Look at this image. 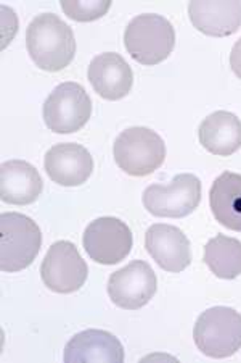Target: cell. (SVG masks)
I'll return each instance as SVG.
<instances>
[{
  "mask_svg": "<svg viewBox=\"0 0 241 363\" xmlns=\"http://www.w3.org/2000/svg\"><path fill=\"white\" fill-rule=\"evenodd\" d=\"M44 181L31 163L8 160L0 167V197L5 203L29 205L42 194Z\"/></svg>",
  "mask_w": 241,
  "mask_h": 363,
  "instance_id": "cell-16",
  "label": "cell"
},
{
  "mask_svg": "<svg viewBox=\"0 0 241 363\" xmlns=\"http://www.w3.org/2000/svg\"><path fill=\"white\" fill-rule=\"evenodd\" d=\"M230 67L233 69V73L238 76L241 79V38L235 43L230 52Z\"/></svg>",
  "mask_w": 241,
  "mask_h": 363,
  "instance_id": "cell-21",
  "label": "cell"
},
{
  "mask_svg": "<svg viewBox=\"0 0 241 363\" xmlns=\"http://www.w3.org/2000/svg\"><path fill=\"white\" fill-rule=\"evenodd\" d=\"M143 207L161 218H184L201 202V181L192 173L174 177L167 186L151 184L142 196Z\"/></svg>",
  "mask_w": 241,
  "mask_h": 363,
  "instance_id": "cell-7",
  "label": "cell"
},
{
  "mask_svg": "<svg viewBox=\"0 0 241 363\" xmlns=\"http://www.w3.org/2000/svg\"><path fill=\"white\" fill-rule=\"evenodd\" d=\"M82 244L93 262L116 265L131 254L134 238L124 221L114 216H102L87 226Z\"/></svg>",
  "mask_w": 241,
  "mask_h": 363,
  "instance_id": "cell-9",
  "label": "cell"
},
{
  "mask_svg": "<svg viewBox=\"0 0 241 363\" xmlns=\"http://www.w3.org/2000/svg\"><path fill=\"white\" fill-rule=\"evenodd\" d=\"M193 339L211 359H227L241 349V313L230 307H213L199 315Z\"/></svg>",
  "mask_w": 241,
  "mask_h": 363,
  "instance_id": "cell-5",
  "label": "cell"
},
{
  "mask_svg": "<svg viewBox=\"0 0 241 363\" xmlns=\"http://www.w3.org/2000/svg\"><path fill=\"white\" fill-rule=\"evenodd\" d=\"M89 268L78 247L69 241H57L50 245L40 265V277L50 291L73 294L86 284Z\"/></svg>",
  "mask_w": 241,
  "mask_h": 363,
  "instance_id": "cell-8",
  "label": "cell"
},
{
  "mask_svg": "<svg viewBox=\"0 0 241 363\" xmlns=\"http://www.w3.org/2000/svg\"><path fill=\"white\" fill-rule=\"evenodd\" d=\"M145 247L151 259L167 273H180L192 263L190 241L177 226L156 223L145 234Z\"/></svg>",
  "mask_w": 241,
  "mask_h": 363,
  "instance_id": "cell-11",
  "label": "cell"
},
{
  "mask_svg": "<svg viewBox=\"0 0 241 363\" xmlns=\"http://www.w3.org/2000/svg\"><path fill=\"white\" fill-rule=\"evenodd\" d=\"M124 45L135 62L146 67L158 65L172 54L175 45L174 26L161 15H139L126 28Z\"/></svg>",
  "mask_w": 241,
  "mask_h": 363,
  "instance_id": "cell-3",
  "label": "cell"
},
{
  "mask_svg": "<svg viewBox=\"0 0 241 363\" xmlns=\"http://www.w3.org/2000/svg\"><path fill=\"white\" fill-rule=\"evenodd\" d=\"M45 172L54 183L66 187L84 184L93 172V159L84 145L55 144L44 159Z\"/></svg>",
  "mask_w": 241,
  "mask_h": 363,
  "instance_id": "cell-12",
  "label": "cell"
},
{
  "mask_svg": "<svg viewBox=\"0 0 241 363\" xmlns=\"http://www.w3.org/2000/svg\"><path fill=\"white\" fill-rule=\"evenodd\" d=\"M158 279L151 267L143 260H134L114 272L108 279V296L117 307L139 310L156 294Z\"/></svg>",
  "mask_w": 241,
  "mask_h": 363,
  "instance_id": "cell-10",
  "label": "cell"
},
{
  "mask_svg": "<svg viewBox=\"0 0 241 363\" xmlns=\"http://www.w3.org/2000/svg\"><path fill=\"white\" fill-rule=\"evenodd\" d=\"M204 263L217 278H238L241 274V241L225 234H217L206 244Z\"/></svg>",
  "mask_w": 241,
  "mask_h": 363,
  "instance_id": "cell-19",
  "label": "cell"
},
{
  "mask_svg": "<svg viewBox=\"0 0 241 363\" xmlns=\"http://www.w3.org/2000/svg\"><path fill=\"white\" fill-rule=\"evenodd\" d=\"M26 49L36 67L60 72L76 55L74 33L58 15L40 13L26 29Z\"/></svg>",
  "mask_w": 241,
  "mask_h": 363,
  "instance_id": "cell-1",
  "label": "cell"
},
{
  "mask_svg": "<svg viewBox=\"0 0 241 363\" xmlns=\"http://www.w3.org/2000/svg\"><path fill=\"white\" fill-rule=\"evenodd\" d=\"M209 205L216 221L241 233V174L223 172L211 186Z\"/></svg>",
  "mask_w": 241,
  "mask_h": 363,
  "instance_id": "cell-18",
  "label": "cell"
},
{
  "mask_svg": "<svg viewBox=\"0 0 241 363\" xmlns=\"http://www.w3.org/2000/svg\"><path fill=\"white\" fill-rule=\"evenodd\" d=\"M203 147L217 157H228L241 147V120L225 110L206 116L198 131Z\"/></svg>",
  "mask_w": 241,
  "mask_h": 363,
  "instance_id": "cell-17",
  "label": "cell"
},
{
  "mask_svg": "<svg viewBox=\"0 0 241 363\" xmlns=\"http://www.w3.org/2000/svg\"><path fill=\"white\" fill-rule=\"evenodd\" d=\"M188 13L206 36L227 38L241 28V0H193Z\"/></svg>",
  "mask_w": 241,
  "mask_h": 363,
  "instance_id": "cell-14",
  "label": "cell"
},
{
  "mask_svg": "<svg viewBox=\"0 0 241 363\" xmlns=\"http://www.w3.org/2000/svg\"><path fill=\"white\" fill-rule=\"evenodd\" d=\"M45 126L57 134L82 130L92 115V101L84 87L74 81L57 86L42 108Z\"/></svg>",
  "mask_w": 241,
  "mask_h": 363,
  "instance_id": "cell-6",
  "label": "cell"
},
{
  "mask_svg": "<svg viewBox=\"0 0 241 363\" xmlns=\"http://www.w3.org/2000/svg\"><path fill=\"white\" fill-rule=\"evenodd\" d=\"M63 360L79 362H124V347L114 335L103 330H86L71 337L64 347Z\"/></svg>",
  "mask_w": 241,
  "mask_h": 363,
  "instance_id": "cell-15",
  "label": "cell"
},
{
  "mask_svg": "<svg viewBox=\"0 0 241 363\" xmlns=\"http://www.w3.org/2000/svg\"><path fill=\"white\" fill-rule=\"evenodd\" d=\"M87 76L93 91L107 101H119L126 97L134 84L132 68L116 52H103L93 57Z\"/></svg>",
  "mask_w": 241,
  "mask_h": 363,
  "instance_id": "cell-13",
  "label": "cell"
},
{
  "mask_svg": "<svg viewBox=\"0 0 241 363\" xmlns=\"http://www.w3.org/2000/svg\"><path fill=\"white\" fill-rule=\"evenodd\" d=\"M111 7V0H61V10L64 15L76 21H93L107 15Z\"/></svg>",
  "mask_w": 241,
  "mask_h": 363,
  "instance_id": "cell-20",
  "label": "cell"
},
{
  "mask_svg": "<svg viewBox=\"0 0 241 363\" xmlns=\"http://www.w3.org/2000/svg\"><path fill=\"white\" fill-rule=\"evenodd\" d=\"M116 165L131 177H146L160 168L166 159V144L156 131L134 126L122 131L113 145Z\"/></svg>",
  "mask_w": 241,
  "mask_h": 363,
  "instance_id": "cell-4",
  "label": "cell"
},
{
  "mask_svg": "<svg viewBox=\"0 0 241 363\" xmlns=\"http://www.w3.org/2000/svg\"><path fill=\"white\" fill-rule=\"evenodd\" d=\"M42 233L36 221L18 212L0 215V270L16 273L36 260Z\"/></svg>",
  "mask_w": 241,
  "mask_h": 363,
  "instance_id": "cell-2",
  "label": "cell"
}]
</instances>
